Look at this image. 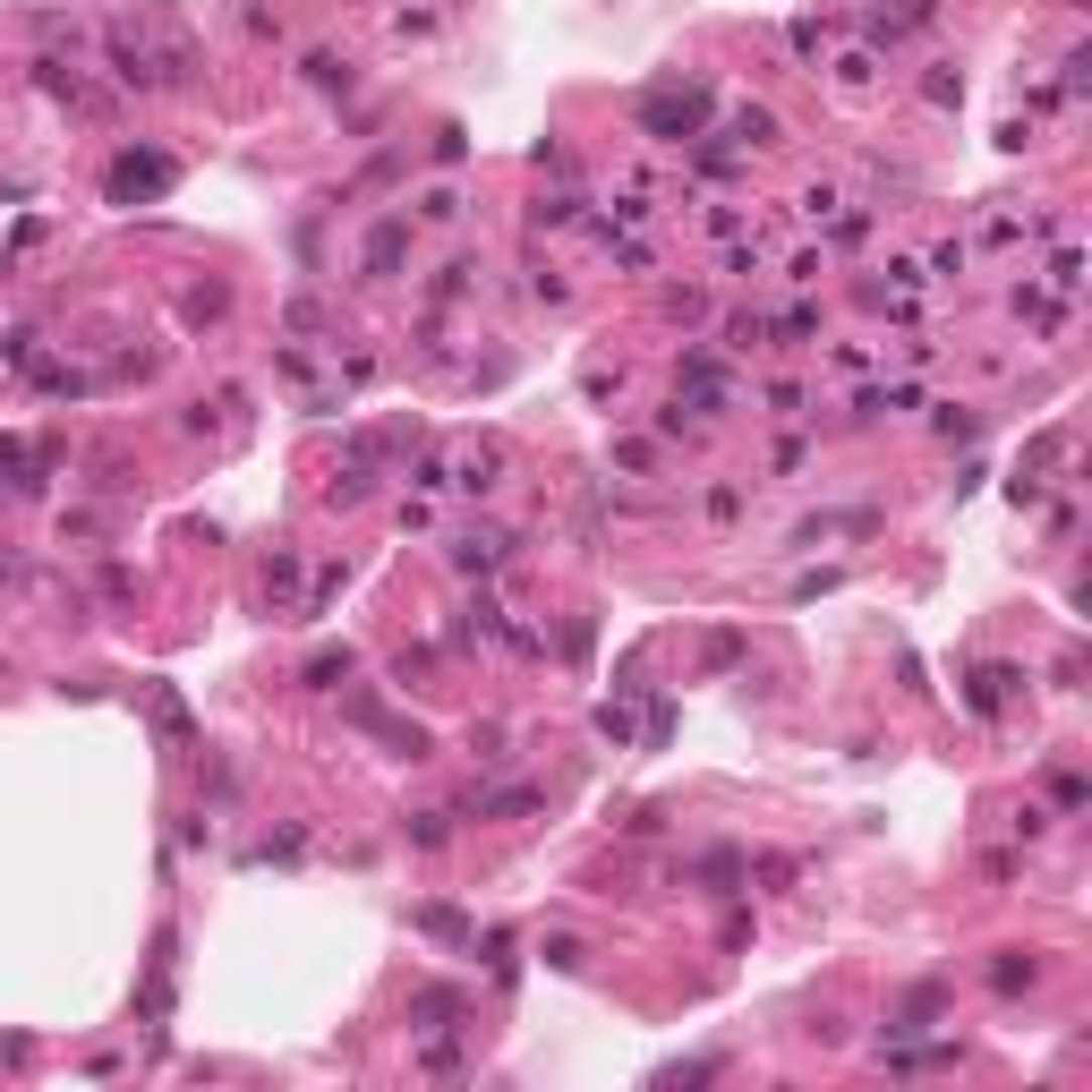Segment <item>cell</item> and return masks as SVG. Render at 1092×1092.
I'll return each instance as SVG.
<instances>
[{
	"label": "cell",
	"mask_w": 1092,
	"mask_h": 1092,
	"mask_svg": "<svg viewBox=\"0 0 1092 1092\" xmlns=\"http://www.w3.org/2000/svg\"><path fill=\"white\" fill-rule=\"evenodd\" d=\"M640 120H649L657 137H691V120H700V95H649V103H640Z\"/></svg>",
	"instance_id": "cell-1"
},
{
	"label": "cell",
	"mask_w": 1092,
	"mask_h": 1092,
	"mask_svg": "<svg viewBox=\"0 0 1092 1092\" xmlns=\"http://www.w3.org/2000/svg\"><path fill=\"white\" fill-rule=\"evenodd\" d=\"M163 180H171V163H163V154H146V163H137V154H129V163L112 171V196H154Z\"/></svg>",
	"instance_id": "cell-2"
},
{
	"label": "cell",
	"mask_w": 1092,
	"mask_h": 1092,
	"mask_svg": "<svg viewBox=\"0 0 1092 1092\" xmlns=\"http://www.w3.org/2000/svg\"><path fill=\"white\" fill-rule=\"evenodd\" d=\"M529 802H538V794H529V785H512V794H487V802H478V819H512V811H529Z\"/></svg>",
	"instance_id": "cell-3"
},
{
	"label": "cell",
	"mask_w": 1092,
	"mask_h": 1092,
	"mask_svg": "<svg viewBox=\"0 0 1092 1092\" xmlns=\"http://www.w3.org/2000/svg\"><path fill=\"white\" fill-rule=\"evenodd\" d=\"M393 257H402V222H384V230H375V240H367V265H375V274H384Z\"/></svg>",
	"instance_id": "cell-4"
},
{
	"label": "cell",
	"mask_w": 1092,
	"mask_h": 1092,
	"mask_svg": "<svg viewBox=\"0 0 1092 1092\" xmlns=\"http://www.w3.org/2000/svg\"><path fill=\"white\" fill-rule=\"evenodd\" d=\"M419 930H436V939H470V922H461V913H444V905H427Z\"/></svg>",
	"instance_id": "cell-5"
},
{
	"label": "cell",
	"mask_w": 1092,
	"mask_h": 1092,
	"mask_svg": "<svg viewBox=\"0 0 1092 1092\" xmlns=\"http://www.w3.org/2000/svg\"><path fill=\"white\" fill-rule=\"evenodd\" d=\"M760 333H768L760 316H734V325H726V342H734V350H760Z\"/></svg>",
	"instance_id": "cell-6"
},
{
	"label": "cell",
	"mask_w": 1092,
	"mask_h": 1092,
	"mask_svg": "<svg viewBox=\"0 0 1092 1092\" xmlns=\"http://www.w3.org/2000/svg\"><path fill=\"white\" fill-rule=\"evenodd\" d=\"M581 956H589L581 939H547V964H564V973H581Z\"/></svg>",
	"instance_id": "cell-7"
},
{
	"label": "cell",
	"mask_w": 1092,
	"mask_h": 1092,
	"mask_svg": "<svg viewBox=\"0 0 1092 1092\" xmlns=\"http://www.w3.org/2000/svg\"><path fill=\"white\" fill-rule=\"evenodd\" d=\"M333 674H350V649H325V657L308 666V683H333Z\"/></svg>",
	"instance_id": "cell-8"
}]
</instances>
